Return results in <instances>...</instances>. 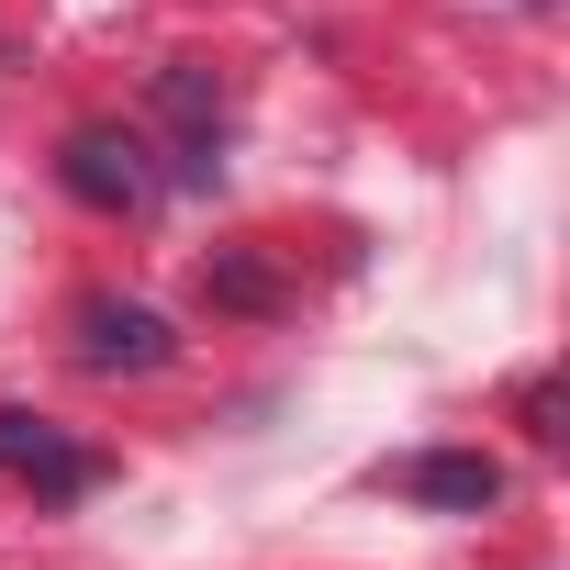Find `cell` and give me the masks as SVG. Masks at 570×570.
<instances>
[{"instance_id":"6da1fadb","label":"cell","mask_w":570,"mask_h":570,"mask_svg":"<svg viewBox=\"0 0 570 570\" xmlns=\"http://www.w3.org/2000/svg\"><path fill=\"white\" fill-rule=\"evenodd\" d=\"M57 179H68L90 213H146V202H157V146L124 135V124H79L68 157H57Z\"/></svg>"},{"instance_id":"7a4b0ae2","label":"cell","mask_w":570,"mask_h":570,"mask_svg":"<svg viewBox=\"0 0 570 570\" xmlns=\"http://www.w3.org/2000/svg\"><path fill=\"white\" fill-rule=\"evenodd\" d=\"M0 470H12L23 492H46V503H79V492L101 481V459H90L79 436H57L46 414H23V403H0Z\"/></svg>"},{"instance_id":"3957f363","label":"cell","mask_w":570,"mask_h":570,"mask_svg":"<svg viewBox=\"0 0 570 570\" xmlns=\"http://www.w3.org/2000/svg\"><path fill=\"white\" fill-rule=\"evenodd\" d=\"M168 314L157 303H79V370H101V381H124V370H168Z\"/></svg>"},{"instance_id":"277c9868","label":"cell","mask_w":570,"mask_h":570,"mask_svg":"<svg viewBox=\"0 0 570 570\" xmlns=\"http://www.w3.org/2000/svg\"><path fill=\"white\" fill-rule=\"evenodd\" d=\"M381 492H403V503H425V514H492V503H503V470H492L481 448H425V459H392Z\"/></svg>"},{"instance_id":"5b68a950","label":"cell","mask_w":570,"mask_h":570,"mask_svg":"<svg viewBox=\"0 0 570 570\" xmlns=\"http://www.w3.org/2000/svg\"><path fill=\"white\" fill-rule=\"evenodd\" d=\"M202 292H213V303H246V314L279 303V292H268V268H246V257H235V268H202Z\"/></svg>"}]
</instances>
